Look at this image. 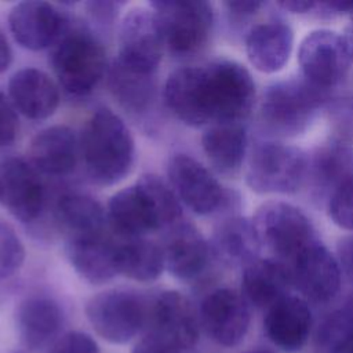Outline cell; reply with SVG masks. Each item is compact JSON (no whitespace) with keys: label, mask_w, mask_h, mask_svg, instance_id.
<instances>
[{"label":"cell","mask_w":353,"mask_h":353,"mask_svg":"<svg viewBox=\"0 0 353 353\" xmlns=\"http://www.w3.org/2000/svg\"><path fill=\"white\" fill-rule=\"evenodd\" d=\"M320 353H353V310L330 314L319 330Z\"/></svg>","instance_id":"obj_33"},{"label":"cell","mask_w":353,"mask_h":353,"mask_svg":"<svg viewBox=\"0 0 353 353\" xmlns=\"http://www.w3.org/2000/svg\"><path fill=\"white\" fill-rule=\"evenodd\" d=\"M199 319L208 338L225 347L244 341L251 320L247 301L232 288L211 291L200 305Z\"/></svg>","instance_id":"obj_13"},{"label":"cell","mask_w":353,"mask_h":353,"mask_svg":"<svg viewBox=\"0 0 353 353\" xmlns=\"http://www.w3.org/2000/svg\"><path fill=\"white\" fill-rule=\"evenodd\" d=\"M47 353H99V347L88 334L69 331L59 335Z\"/></svg>","instance_id":"obj_36"},{"label":"cell","mask_w":353,"mask_h":353,"mask_svg":"<svg viewBox=\"0 0 353 353\" xmlns=\"http://www.w3.org/2000/svg\"><path fill=\"white\" fill-rule=\"evenodd\" d=\"M352 59L343 36L328 29L310 32L298 51L303 80L323 92L346 77Z\"/></svg>","instance_id":"obj_10"},{"label":"cell","mask_w":353,"mask_h":353,"mask_svg":"<svg viewBox=\"0 0 353 353\" xmlns=\"http://www.w3.org/2000/svg\"><path fill=\"white\" fill-rule=\"evenodd\" d=\"M150 307L137 292L106 290L91 296L85 316L94 331L110 343H127L146 328Z\"/></svg>","instance_id":"obj_9"},{"label":"cell","mask_w":353,"mask_h":353,"mask_svg":"<svg viewBox=\"0 0 353 353\" xmlns=\"http://www.w3.org/2000/svg\"><path fill=\"white\" fill-rule=\"evenodd\" d=\"M203 150L215 171L237 174L247 153V132L240 123H215L201 137Z\"/></svg>","instance_id":"obj_29"},{"label":"cell","mask_w":353,"mask_h":353,"mask_svg":"<svg viewBox=\"0 0 353 353\" xmlns=\"http://www.w3.org/2000/svg\"><path fill=\"white\" fill-rule=\"evenodd\" d=\"M30 163L41 172L66 175L72 172L80 156V142L66 125H51L41 130L30 142Z\"/></svg>","instance_id":"obj_26"},{"label":"cell","mask_w":353,"mask_h":353,"mask_svg":"<svg viewBox=\"0 0 353 353\" xmlns=\"http://www.w3.org/2000/svg\"><path fill=\"white\" fill-rule=\"evenodd\" d=\"M313 316L307 302L287 295L266 309L263 330L268 339L284 352L301 350L312 332Z\"/></svg>","instance_id":"obj_19"},{"label":"cell","mask_w":353,"mask_h":353,"mask_svg":"<svg viewBox=\"0 0 353 353\" xmlns=\"http://www.w3.org/2000/svg\"><path fill=\"white\" fill-rule=\"evenodd\" d=\"M14 40L23 48L39 51L50 47L69 29L68 17L47 1H21L8 14Z\"/></svg>","instance_id":"obj_15"},{"label":"cell","mask_w":353,"mask_h":353,"mask_svg":"<svg viewBox=\"0 0 353 353\" xmlns=\"http://www.w3.org/2000/svg\"><path fill=\"white\" fill-rule=\"evenodd\" d=\"M25 261V247L11 225L0 219V280L14 276Z\"/></svg>","instance_id":"obj_34"},{"label":"cell","mask_w":353,"mask_h":353,"mask_svg":"<svg viewBox=\"0 0 353 353\" xmlns=\"http://www.w3.org/2000/svg\"><path fill=\"white\" fill-rule=\"evenodd\" d=\"M161 250L165 269L183 281L200 277L214 259L211 245L200 230L182 221L167 230Z\"/></svg>","instance_id":"obj_18"},{"label":"cell","mask_w":353,"mask_h":353,"mask_svg":"<svg viewBox=\"0 0 353 353\" xmlns=\"http://www.w3.org/2000/svg\"><path fill=\"white\" fill-rule=\"evenodd\" d=\"M44 185L39 170L22 157L0 161V203L21 222L34 221L43 211Z\"/></svg>","instance_id":"obj_14"},{"label":"cell","mask_w":353,"mask_h":353,"mask_svg":"<svg viewBox=\"0 0 353 353\" xmlns=\"http://www.w3.org/2000/svg\"><path fill=\"white\" fill-rule=\"evenodd\" d=\"M343 39H345V43L349 48V52L353 58V11L350 12V22L345 30V34H343Z\"/></svg>","instance_id":"obj_45"},{"label":"cell","mask_w":353,"mask_h":353,"mask_svg":"<svg viewBox=\"0 0 353 353\" xmlns=\"http://www.w3.org/2000/svg\"><path fill=\"white\" fill-rule=\"evenodd\" d=\"M79 142L85 171L95 183L116 185L131 171L134 139L123 119L110 109L101 108L91 114Z\"/></svg>","instance_id":"obj_2"},{"label":"cell","mask_w":353,"mask_h":353,"mask_svg":"<svg viewBox=\"0 0 353 353\" xmlns=\"http://www.w3.org/2000/svg\"><path fill=\"white\" fill-rule=\"evenodd\" d=\"M353 176V149L332 141L319 146L307 157L306 179L314 199H328L349 178Z\"/></svg>","instance_id":"obj_23"},{"label":"cell","mask_w":353,"mask_h":353,"mask_svg":"<svg viewBox=\"0 0 353 353\" xmlns=\"http://www.w3.org/2000/svg\"><path fill=\"white\" fill-rule=\"evenodd\" d=\"M15 353H22V352H15Z\"/></svg>","instance_id":"obj_47"},{"label":"cell","mask_w":353,"mask_h":353,"mask_svg":"<svg viewBox=\"0 0 353 353\" xmlns=\"http://www.w3.org/2000/svg\"><path fill=\"white\" fill-rule=\"evenodd\" d=\"M307 156L277 141L258 142L248 157L245 182L258 194L295 193L306 179Z\"/></svg>","instance_id":"obj_5"},{"label":"cell","mask_w":353,"mask_h":353,"mask_svg":"<svg viewBox=\"0 0 353 353\" xmlns=\"http://www.w3.org/2000/svg\"><path fill=\"white\" fill-rule=\"evenodd\" d=\"M294 46L292 29L283 21L255 25L245 37L251 65L262 73H276L288 62Z\"/></svg>","instance_id":"obj_27"},{"label":"cell","mask_w":353,"mask_h":353,"mask_svg":"<svg viewBox=\"0 0 353 353\" xmlns=\"http://www.w3.org/2000/svg\"><path fill=\"white\" fill-rule=\"evenodd\" d=\"M55 219L69 233L68 237L103 232L106 211L98 200L83 193L62 194L55 204Z\"/></svg>","instance_id":"obj_30"},{"label":"cell","mask_w":353,"mask_h":353,"mask_svg":"<svg viewBox=\"0 0 353 353\" xmlns=\"http://www.w3.org/2000/svg\"><path fill=\"white\" fill-rule=\"evenodd\" d=\"M223 6L226 7L228 12L232 17L241 19V18L254 15L263 6V3L251 1V0H237V1H226V3H223Z\"/></svg>","instance_id":"obj_41"},{"label":"cell","mask_w":353,"mask_h":353,"mask_svg":"<svg viewBox=\"0 0 353 353\" xmlns=\"http://www.w3.org/2000/svg\"><path fill=\"white\" fill-rule=\"evenodd\" d=\"M65 255L74 272L90 284L110 281L117 270V244L103 233L68 237Z\"/></svg>","instance_id":"obj_21"},{"label":"cell","mask_w":353,"mask_h":353,"mask_svg":"<svg viewBox=\"0 0 353 353\" xmlns=\"http://www.w3.org/2000/svg\"><path fill=\"white\" fill-rule=\"evenodd\" d=\"M164 40L153 10L135 7L128 10L119 26V57L125 68L154 74L164 51Z\"/></svg>","instance_id":"obj_11"},{"label":"cell","mask_w":353,"mask_h":353,"mask_svg":"<svg viewBox=\"0 0 353 353\" xmlns=\"http://www.w3.org/2000/svg\"><path fill=\"white\" fill-rule=\"evenodd\" d=\"M145 330L168 338L185 353L196 346L200 336L199 310L181 292L165 291L150 306Z\"/></svg>","instance_id":"obj_17"},{"label":"cell","mask_w":353,"mask_h":353,"mask_svg":"<svg viewBox=\"0 0 353 353\" xmlns=\"http://www.w3.org/2000/svg\"><path fill=\"white\" fill-rule=\"evenodd\" d=\"M251 221L261 245L279 259L294 261L299 252L319 240L306 214L290 203H263Z\"/></svg>","instance_id":"obj_8"},{"label":"cell","mask_w":353,"mask_h":353,"mask_svg":"<svg viewBox=\"0 0 353 353\" xmlns=\"http://www.w3.org/2000/svg\"><path fill=\"white\" fill-rule=\"evenodd\" d=\"M12 61V51L8 44L7 37L4 36L3 30L0 29V73L8 69L10 63Z\"/></svg>","instance_id":"obj_44"},{"label":"cell","mask_w":353,"mask_h":353,"mask_svg":"<svg viewBox=\"0 0 353 353\" xmlns=\"http://www.w3.org/2000/svg\"><path fill=\"white\" fill-rule=\"evenodd\" d=\"M181 201L172 188L152 174L114 193L106 208V222L124 239L168 230L181 222Z\"/></svg>","instance_id":"obj_1"},{"label":"cell","mask_w":353,"mask_h":353,"mask_svg":"<svg viewBox=\"0 0 353 353\" xmlns=\"http://www.w3.org/2000/svg\"><path fill=\"white\" fill-rule=\"evenodd\" d=\"M292 285L291 269L280 259L258 258L243 269L241 295L248 305L258 309H269L290 295Z\"/></svg>","instance_id":"obj_25"},{"label":"cell","mask_w":353,"mask_h":353,"mask_svg":"<svg viewBox=\"0 0 353 353\" xmlns=\"http://www.w3.org/2000/svg\"><path fill=\"white\" fill-rule=\"evenodd\" d=\"M331 221L346 230H353V176L342 183L327 201Z\"/></svg>","instance_id":"obj_35"},{"label":"cell","mask_w":353,"mask_h":353,"mask_svg":"<svg viewBox=\"0 0 353 353\" xmlns=\"http://www.w3.org/2000/svg\"><path fill=\"white\" fill-rule=\"evenodd\" d=\"M324 94L303 79L273 83L261 101L259 120L263 130L281 138L299 135L309 127Z\"/></svg>","instance_id":"obj_4"},{"label":"cell","mask_w":353,"mask_h":353,"mask_svg":"<svg viewBox=\"0 0 353 353\" xmlns=\"http://www.w3.org/2000/svg\"><path fill=\"white\" fill-rule=\"evenodd\" d=\"M164 266V256L161 245L139 239H125L124 243L117 244V270L125 277L149 283L160 277Z\"/></svg>","instance_id":"obj_32"},{"label":"cell","mask_w":353,"mask_h":353,"mask_svg":"<svg viewBox=\"0 0 353 353\" xmlns=\"http://www.w3.org/2000/svg\"><path fill=\"white\" fill-rule=\"evenodd\" d=\"M167 175L179 201L199 215L215 212L228 200L226 192L212 172L188 154L172 156Z\"/></svg>","instance_id":"obj_12"},{"label":"cell","mask_w":353,"mask_h":353,"mask_svg":"<svg viewBox=\"0 0 353 353\" xmlns=\"http://www.w3.org/2000/svg\"><path fill=\"white\" fill-rule=\"evenodd\" d=\"M121 6L123 3L114 1H91L85 4L88 14L99 25L113 23L114 18L117 17V11Z\"/></svg>","instance_id":"obj_39"},{"label":"cell","mask_w":353,"mask_h":353,"mask_svg":"<svg viewBox=\"0 0 353 353\" xmlns=\"http://www.w3.org/2000/svg\"><path fill=\"white\" fill-rule=\"evenodd\" d=\"M250 353H274L272 350H268V349H256V350H252Z\"/></svg>","instance_id":"obj_46"},{"label":"cell","mask_w":353,"mask_h":353,"mask_svg":"<svg viewBox=\"0 0 353 353\" xmlns=\"http://www.w3.org/2000/svg\"><path fill=\"white\" fill-rule=\"evenodd\" d=\"M150 7L156 15L164 47L178 57L200 51L210 39L214 11L200 0H157Z\"/></svg>","instance_id":"obj_6"},{"label":"cell","mask_w":353,"mask_h":353,"mask_svg":"<svg viewBox=\"0 0 353 353\" xmlns=\"http://www.w3.org/2000/svg\"><path fill=\"white\" fill-rule=\"evenodd\" d=\"M8 98L14 108L30 120L52 116L59 103L58 85L43 70L25 68L8 81Z\"/></svg>","instance_id":"obj_22"},{"label":"cell","mask_w":353,"mask_h":353,"mask_svg":"<svg viewBox=\"0 0 353 353\" xmlns=\"http://www.w3.org/2000/svg\"><path fill=\"white\" fill-rule=\"evenodd\" d=\"M164 101L186 125L200 127L211 121L203 66H186L170 73L164 84Z\"/></svg>","instance_id":"obj_20"},{"label":"cell","mask_w":353,"mask_h":353,"mask_svg":"<svg viewBox=\"0 0 353 353\" xmlns=\"http://www.w3.org/2000/svg\"><path fill=\"white\" fill-rule=\"evenodd\" d=\"M214 258L230 263L247 266L259 258L261 243L252 221L241 216L223 219L214 230L210 243Z\"/></svg>","instance_id":"obj_28"},{"label":"cell","mask_w":353,"mask_h":353,"mask_svg":"<svg viewBox=\"0 0 353 353\" xmlns=\"http://www.w3.org/2000/svg\"><path fill=\"white\" fill-rule=\"evenodd\" d=\"M51 63L59 84L73 95L90 94L108 69L102 41L85 28H69L63 33Z\"/></svg>","instance_id":"obj_3"},{"label":"cell","mask_w":353,"mask_h":353,"mask_svg":"<svg viewBox=\"0 0 353 353\" xmlns=\"http://www.w3.org/2000/svg\"><path fill=\"white\" fill-rule=\"evenodd\" d=\"M338 252H339V266L345 269V272L353 277V237H345L341 240L338 245Z\"/></svg>","instance_id":"obj_42"},{"label":"cell","mask_w":353,"mask_h":353,"mask_svg":"<svg viewBox=\"0 0 353 353\" xmlns=\"http://www.w3.org/2000/svg\"><path fill=\"white\" fill-rule=\"evenodd\" d=\"M109 88L125 110L137 114L148 112L156 99L154 74L131 70L117 59L109 68Z\"/></svg>","instance_id":"obj_31"},{"label":"cell","mask_w":353,"mask_h":353,"mask_svg":"<svg viewBox=\"0 0 353 353\" xmlns=\"http://www.w3.org/2000/svg\"><path fill=\"white\" fill-rule=\"evenodd\" d=\"M316 1H305V0H285V1H280L277 3L279 7H281L283 10L292 12V14H305V12H310L314 8Z\"/></svg>","instance_id":"obj_43"},{"label":"cell","mask_w":353,"mask_h":353,"mask_svg":"<svg viewBox=\"0 0 353 353\" xmlns=\"http://www.w3.org/2000/svg\"><path fill=\"white\" fill-rule=\"evenodd\" d=\"M19 121L17 109L3 92H0V149L11 145L18 135Z\"/></svg>","instance_id":"obj_37"},{"label":"cell","mask_w":353,"mask_h":353,"mask_svg":"<svg viewBox=\"0 0 353 353\" xmlns=\"http://www.w3.org/2000/svg\"><path fill=\"white\" fill-rule=\"evenodd\" d=\"M204 84L208 112L215 123H240L255 103V83L234 61H214L205 66Z\"/></svg>","instance_id":"obj_7"},{"label":"cell","mask_w":353,"mask_h":353,"mask_svg":"<svg viewBox=\"0 0 353 353\" xmlns=\"http://www.w3.org/2000/svg\"><path fill=\"white\" fill-rule=\"evenodd\" d=\"M292 284L309 301L330 302L341 288L342 270L338 259L319 240L292 261Z\"/></svg>","instance_id":"obj_16"},{"label":"cell","mask_w":353,"mask_h":353,"mask_svg":"<svg viewBox=\"0 0 353 353\" xmlns=\"http://www.w3.org/2000/svg\"><path fill=\"white\" fill-rule=\"evenodd\" d=\"M15 323L22 345L29 350H36L52 343L59 336L63 312L52 298L33 295L18 305Z\"/></svg>","instance_id":"obj_24"},{"label":"cell","mask_w":353,"mask_h":353,"mask_svg":"<svg viewBox=\"0 0 353 353\" xmlns=\"http://www.w3.org/2000/svg\"><path fill=\"white\" fill-rule=\"evenodd\" d=\"M131 353H183L181 347L168 338L152 331L145 330L143 336L135 343Z\"/></svg>","instance_id":"obj_38"},{"label":"cell","mask_w":353,"mask_h":353,"mask_svg":"<svg viewBox=\"0 0 353 353\" xmlns=\"http://www.w3.org/2000/svg\"><path fill=\"white\" fill-rule=\"evenodd\" d=\"M353 11V3L349 1H321L316 3L312 12L319 18L330 19L343 14H350Z\"/></svg>","instance_id":"obj_40"}]
</instances>
